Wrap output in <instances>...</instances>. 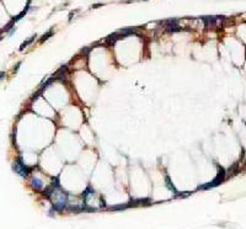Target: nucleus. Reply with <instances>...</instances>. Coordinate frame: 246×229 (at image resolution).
I'll return each instance as SVG.
<instances>
[{
	"label": "nucleus",
	"instance_id": "9",
	"mask_svg": "<svg viewBox=\"0 0 246 229\" xmlns=\"http://www.w3.org/2000/svg\"><path fill=\"white\" fill-rule=\"evenodd\" d=\"M52 35H53V30H49V31H48V32H47L46 35H44V36L41 38V42H44V41H47V40L51 37Z\"/></svg>",
	"mask_w": 246,
	"mask_h": 229
},
{
	"label": "nucleus",
	"instance_id": "5",
	"mask_svg": "<svg viewBox=\"0 0 246 229\" xmlns=\"http://www.w3.org/2000/svg\"><path fill=\"white\" fill-rule=\"evenodd\" d=\"M31 185H32V187L35 188V190H42L43 188V181H42L39 178H33L32 180H31Z\"/></svg>",
	"mask_w": 246,
	"mask_h": 229
},
{
	"label": "nucleus",
	"instance_id": "2",
	"mask_svg": "<svg viewBox=\"0 0 246 229\" xmlns=\"http://www.w3.org/2000/svg\"><path fill=\"white\" fill-rule=\"evenodd\" d=\"M224 178H225V171H224L223 168H219V171H218V175H217V178L214 179L213 181H210V182H208L207 185H201L198 188L200 190H208V188H210V187H215L218 186L219 184H222L224 181Z\"/></svg>",
	"mask_w": 246,
	"mask_h": 229
},
{
	"label": "nucleus",
	"instance_id": "8",
	"mask_svg": "<svg viewBox=\"0 0 246 229\" xmlns=\"http://www.w3.org/2000/svg\"><path fill=\"white\" fill-rule=\"evenodd\" d=\"M35 38H36V36H32L31 38H28L27 41H25V42H23L22 44H21V47H20V51H22V49L25 48V47H27L28 44H30V43L32 42V41H35Z\"/></svg>",
	"mask_w": 246,
	"mask_h": 229
},
{
	"label": "nucleus",
	"instance_id": "11",
	"mask_svg": "<svg viewBox=\"0 0 246 229\" xmlns=\"http://www.w3.org/2000/svg\"><path fill=\"white\" fill-rule=\"evenodd\" d=\"M100 6H101V4H95L92 8H100Z\"/></svg>",
	"mask_w": 246,
	"mask_h": 229
},
{
	"label": "nucleus",
	"instance_id": "3",
	"mask_svg": "<svg viewBox=\"0 0 246 229\" xmlns=\"http://www.w3.org/2000/svg\"><path fill=\"white\" fill-rule=\"evenodd\" d=\"M161 25H164V27L167 32H180L182 30V27L178 26V20L177 19H167L165 21H161Z\"/></svg>",
	"mask_w": 246,
	"mask_h": 229
},
{
	"label": "nucleus",
	"instance_id": "1",
	"mask_svg": "<svg viewBox=\"0 0 246 229\" xmlns=\"http://www.w3.org/2000/svg\"><path fill=\"white\" fill-rule=\"evenodd\" d=\"M12 168H14L15 171L19 174L20 176H22V178L27 176L28 174H30V170H31V168H28L27 165L23 163L22 158H17V160H16L14 163V165H12Z\"/></svg>",
	"mask_w": 246,
	"mask_h": 229
},
{
	"label": "nucleus",
	"instance_id": "6",
	"mask_svg": "<svg viewBox=\"0 0 246 229\" xmlns=\"http://www.w3.org/2000/svg\"><path fill=\"white\" fill-rule=\"evenodd\" d=\"M119 33L122 37H127L129 35H137V31H135V28H123L119 31Z\"/></svg>",
	"mask_w": 246,
	"mask_h": 229
},
{
	"label": "nucleus",
	"instance_id": "7",
	"mask_svg": "<svg viewBox=\"0 0 246 229\" xmlns=\"http://www.w3.org/2000/svg\"><path fill=\"white\" fill-rule=\"evenodd\" d=\"M92 191H94V190H92V187H91V186L86 187V190H85V191H84V193H83V197H84V200H85V201H86V200H88V197L91 195L90 192H92Z\"/></svg>",
	"mask_w": 246,
	"mask_h": 229
},
{
	"label": "nucleus",
	"instance_id": "4",
	"mask_svg": "<svg viewBox=\"0 0 246 229\" xmlns=\"http://www.w3.org/2000/svg\"><path fill=\"white\" fill-rule=\"evenodd\" d=\"M119 38H122V36H121V33H119V32L112 33V35H110V36L106 38V43H107V44H111V46H113V44H115V43H116Z\"/></svg>",
	"mask_w": 246,
	"mask_h": 229
},
{
	"label": "nucleus",
	"instance_id": "10",
	"mask_svg": "<svg viewBox=\"0 0 246 229\" xmlns=\"http://www.w3.org/2000/svg\"><path fill=\"white\" fill-rule=\"evenodd\" d=\"M166 186L171 190V191H175V187L171 185V182H170V179H169V176H166Z\"/></svg>",
	"mask_w": 246,
	"mask_h": 229
}]
</instances>
